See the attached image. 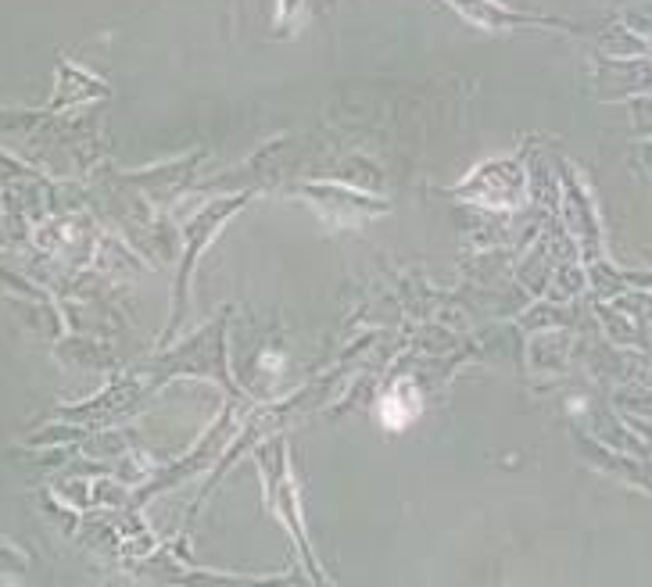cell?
Masks as SVG:
<instances>
[{"mask_svg":"<svg viewBox=\"0 0 652 587\" xmlns=\"http://www.w3.org/2000/svg\"><path fill=\"white\" fill-rule=\"evenodd\" d=\"M405 387L395 394H387L384 401H380V416H384V423L391 426V430H402V426H409L412 419H416V412H420V401H409L405 405Z\"/></svg>","mask_w":652,"mask_h":587,"instance_id":"6da1fadb","label":"cell"}]
</instances>
